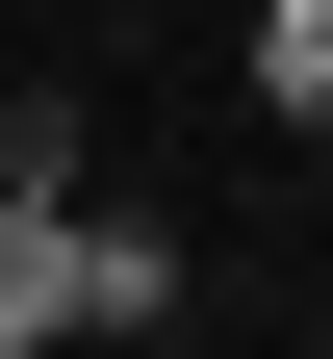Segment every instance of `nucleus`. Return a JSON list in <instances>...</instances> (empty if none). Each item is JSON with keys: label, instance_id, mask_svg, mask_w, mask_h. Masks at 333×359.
<instances>
[{"label": "nucleus", "instance_id": "obj_1", "mask_svg": "<svg viewBox=\"0 0 333 359\" xmlns=\"http://www.w3.org/2000/svg\"><path fill=\"white\" fill-rule=\"evenodd\" d=\"M52 334H77V205L0 180V359H52Z\"/></svg>", "mask_w": 333, "mask_h": 359}, {"label": "nucleus", "instance_id": "obj_2", "mask_svg": "<svg viewBox=\"0 0 333 359\" xmlns=\"http://www.w3.org/2000/svg\"><path fill=\"white\" fill-rule=\"evenodd\" d=\"M154 308H179V231L154 205H77V334H154Z\"/></svg>", "mask_w": 333, "mask_h": 359}, {"label": "nucleus", "instance_id": "obj_3", "mask_svg": "<svg viewBox=\"0 0 333 359\" xmlns=\"http://www.w3.org/2000/svg\"><path fill=\"white\" fill-rule=\"evenodd\" d=\"M257 103H282V128H333V0H282V26H257Z\"/></svg>", "mask_w": 333, "mask_h": 359}]
</instances>
